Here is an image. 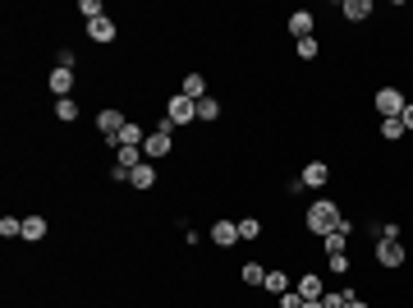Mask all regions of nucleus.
Instances as JSON below:
<instances>
[{"label": "nucleus", "instance_id": "obj_1", "mask_svg": "<svg viewBox=\"0 0 413 308\" xmlns=\"http://www.w3.org/2000/svg\"><path fill=\"white\" fill-rule=\"evenodd\" d=\"M340 221H344V216H340V207L331 203V198H317V203L303 211V230H308V235H321V239H326L331 230L340 226Z\"/></svg>", "mask_w": 413, "mask_h": 308}, {"label": "nucleus", "instance_id": "obj_2", "mask_svg": "<svg viewBox=\"0 0 413 308\" xmlns=\"http://www.w3.org/2000/svg\"><path fill=\"white\" fill-rule=\"evenodd\" d=\"M372 258H377V267L395 272V267H404V263H409V248H404V239H377Z\"/></svg>", "mask_w": 413, "mask_h": 308}, {"label": "nucleus", "instance_id": "obj_3", "mask_svg": "<svg viewBox=\"0 0 413 308\" xmlns=\"http://www.w3.org/2000/svg\"><path fill=\"white\" fill-rule=\"evenodd\" d=\"M165 120L175 124V129H184V124H193L198 120V101H189L184 92H175L170 101H165Z\"/></svg>", "mask_w": 413, "mask_h": 308}, {"label": "nucleus", "instance_id": "obj_4", "mask_svg": "<svg viewBox=\"0 0 413 308\" xmlns=\"http://www.w3.org/2000/svg\"><path fill=\"white\" fill-rule=\"evenodd\" d=\"M175 152V133L170 129H147V143H143V157L147 161H161Z\"/></svg>", "mask_w": 413, "mask_h": 308}, {"label": "nucleus", "instance_id": "obj_5", "mask_svg": "<svg viewBox=\"0 0 413 308\" xmlns=\"http://www.w3.org/2000/svg\"><path fill=\"white\" fill-rule=\"evenodd\" d=\"M377 115L381 120H400V115H404V92L400 88H377Z\"/></svg>", "mask_w": 413, "mask_h": 308}, {"label": "nucleus", "instance_id": "obj_6", "mask_svg": "<svg viewBox=\"0 0 413 308\" xmlns=\"http://www.w3.org/2000/svg\"><path fill=\"white\" fill-rule=\"evenodd\" d=\"M87 37H92L97 46H111L115 37H120V28H115L111 14H101V18H92V23H87Z\"/></svg>", "mask_w": 413, "mask_h": 308}, {"label": "nucleus", "instance_id": "obj_7", "mask_svg": "<svg viewBox=\"0 0 413 308\" xmlns=\"http://www.w3.org/2000/svg\"><path fill=\"white\" fill-rule=\"evenodd\" d=\"M299 185L303 189H326L331 185V166H326V161H308L303 175H299Z\"/></svg>", "mask_w": 413, "mask_h": 308}, {"label": "nucleus", "instance_id": "obj_8", "mask_svg": "<svg viewBox=\"0 0 413 308\" xmlns=\"http://www.w3.org/2000/svg\"><path fill=\"white\" fill-rule=\"evenodd\" d=\"M294 290H299V299H321V295H326V281H321V272H299Z\"/></svg>", "mask_w": 413, "mask_h": 308}, {"label": "nucleus", "instance_id": "obj_9", "mask_svg": "<svg viewBox=\"0 0 413 308\" xmlns=\"http://www.w3.org/2000/svg\"><path fill=\"white\" fill-rule=\"evenodd\" d=\"M124 111H115V106H106V111H97V129H101V138H115V133L124 129Z\"/></svg>", "mask_w": 413, "mask_h": 308}, {"label": "nucleus", "instance_id": "obj_10", "mask_svg": "<svg viewBox=\"0 0 413 308\" xmlns=\"http://www.w3.org/2000/svg\"><path fill=\"white\" fill-rule=\"evenodd\" d=\"M211 244L234 248V244H239V221H216V226H211Z\"/></svg>", "mask_w": 413, "mask_h": 308}, {"label": "nucleus", "instance_id": "obj_11", "mask_svg": "<svg viewBox=\"0 0 413 308\" xmlns=\"http://www.w3.org/2000/svg\"><path fill=\"white\" fill-rule=\"evenodd\" d=\"M349 230H353V226H349V216H344L340 226L331 230L326 239H321V248H326V253H344V244H349Z\"/></svg>", "mask_w": 413, "mask_h": 308}, {"label": "nucleus", "instance_id": "obj_12", "mask_svg": "<svg viewBox=\"0 0 413 308\" xmlns=\"http://www.w3.org/2000/svg\"><path fill=\"white\" fill-rule=\"evenodd\" d=\"M46 88L55 92V101H60V97H69V92H74V70H51Z\"/></svg>", "mask_w": 413, "mask_h": 308}, {"label": "nucleus", "instance_id": "obj_13", "mask_svg": "<svg viewBox=\"0 0 413 308\" xmlns=\"http://www.w3.org/2000/svg\"><path fill=\"white\" fill-rule=\"evenodd\" d=\"M129 185L138 189V194H147V189H156V166H152V161H143V166H138L133 175H129Z\"/></svg>", "mask_w": 413, "mask_h": 308}, {"label": "nucleus", "instance_id": "obj_14", "mask_svg": "<svg viewBox=\"0 0 413 308\" xmlns=\"http://www.w3.org/2000/svg\"><path fill=\"white\" fill-rule=\"evenodd\" d=\"M368 14H372V0H344L340 5V18H349V23H363Z\"/></svg>", "mask_w": 413, "mask_h": 308}, {"label": "nucleus", "instance_id": "obj_15", "mask_svg": "<svg viewBox=\"0 0 413 308\" xmlns=\"http://www.w3.org/2000/svg\"><path fill=\"white\" fill-rule=\"evenodd\" d=\"M312 23H317V18H312L308 9H299V14H290V33H294V42H303V37H312Z\"/></svg>", "mask_w": 413, "mask_h": 308}, {"label": "nucleus", "instance_id": "obj_16", "mask_svg": "<svg viewBox=\"0 0 413 308\" xmlns=\"http://www.w3.org/2000/svg\"><path fill=\"white\" fill-rule=\"evenodd\" d=\"M267 295H275V299H280V295H290L294 290V281H290V272H267Z\"/></svg>", "mask_w": 413, "mask_h": 308}, {"label": "nucleus", "instance_id": "obj_17", "mask_svg": "<svg viewBox=\"0 0 413 308\" xmlns=\"http://www.w3.org/2000/svg\"><path fill=\"white\" fill-rule=\"evenodd\" d=\"M180 92H184L189 101H202V97H206V79H202V74H189V79L180 83Z\"/></svg>", "mask_w": 413, "mask_h": 308}, {"label": "nucleus", "instance_id": "obj_18", "mask_svg": "<svg viewBox=\"0 0 413 308\" xmlns=\"http://www.w3.org/2000/svg\"><path fill=\"white\" fill-rule=\"evenodd\" d=\"M267 272H271V267H262V263H243L239 267V281L243 285H262V281H267Z\"/></svg>", "mask_w": 413, "mask_h": 308}, {"label": "nucleus", "instance_id": "obj_19", "mask_svg": "<svg viewBox=\"0 0 413 308\" xmlns=\"http://www.w3.org/2000/svg\"><path fill=\"white\" fill-rule=\"evenodd\" d=\"M23 239H28V244L46 239V216H23Z\"/></svg>", "mask_w": 413, "mask_h": 308}, {"label": "nucleus", "instance_id": "obj_20", "mask_svg": "<svg viewBox=\"0 0 413 308\" xmlns=\"http://www.w3.org/2000/svg\"><path fill=\"white\" fill-rule=\"evenodd\" d=\"M55 120H60V124H74L78 120V101L74 97H60V101H55Z\"/></svg>", "mask_w": 413, "mask_h": 308}, {"label": "nucleus", "instance_id": "obj_21", "mask_svg": "<svg viewBox=\"0 0 413 308\" xmlns=\"http://www.w3.org/2000/svg\"><path fill=\"white\" fill-rule=\"evenodd\" d=\"M377 133H381V138H386V143H400V138H404L409 129H404V124H400V120H381V124H377Z\"/></svg>", "mask_w": 413, "mask_h": 308}, {"label": "nucleus", "instance_id": "obj_22", "mask_svg": "<svg viewBox=\"0 0 413 308\" xmlns=\"http://www.w3.org/2000/svg\"><path fill=\"white\" fill-rule=\"evenodd\" d=\"M198 120H202V124L221 120V101H216V97H202V101H198Z\"/></svg>", "mask_w": 413, "mask_h": 308}, {"label": "nucleus", "instance_id": "obj_23", "mask_svg": "<svg viewBox=\"0 0 413 308\" xmlns=\"http://www.w3.org/2000/svg\"><path fill=\"white\" fill-rule=\"evenodd\" d=\"M239 239H248V244H253V239H262V221L258 216H243L239 221Z\"/></svg>", "mask_w": 413, "mask_h": 308}, {"label": "nucleus", "instance_id": "obj_24", "mask_svg": "<svg viewBox=\"0 0 413 308\" xmlns=\"http://www.w3.org/2000/svg\"><path fill=\"white\" fill-rule=\"evenodd\" d=\"M294 51H299V60H317L321 46H317V37H303V42H294Z\"/></svg>", "mask_w": 413, "mask_h": 308}, {"label": "nucleus", "instance_id": "obj_25", "mask_svg": "<svg viewBox=\"0 0 413 308\" xmlns=\"http://www.w3.org/2000/svg\"><path fill=\"white\" fill-rule=\"evenodd\" d=\"M0 235H5V239H23V221H18V216H0Z\"/></svg>", "mask_w": 413, "mask_h": 308}, {"label": "nucleus", "instance_id": "obj_26", "mask_svg": "<svg viewBox=\"0 0 413 308\" xmlns=\"http://www.w3.org/2000/svg\"><path fill=\"white\" fill-rule=\"evenodd\" d=\"M326 272L344 276V272H349V253H326Z\"/></svg>", "mask_w": 413, "mask_h": 308}, {"label": "nucleus", "instance_id": "obj_27", "mask_svg": "<svg viewBox=\"0 0 413 308\" xmlns=\"http://www.w3.org/2000/svg\"><path fill=\"white\" fill-rule=\"evenodd\" d=\"M78 14H83L87 23H92V18H101L106 9H101V0H78Z\"/></svg>", "mask_w": 413, "mask_h": 308}, {"label": "nucleus", "instance_id": "obj_28", "mask_svg": "<svg viewBox=\"0 0 413 308\" xmlns=\"http://www.w3.org/2000/svg\"><path fill=\"white\" fill-rule=\"evenodd\" d=\"M74 65H78V51L60 46V51H55V70H74Z\"/></svg>", "mask_w": 413, "mask_h": 308}, {"label": "nucleus", "instance_id": "obj_29", "mask_svg": "<svg viewBox=\"0 0 413 308\" xmlns=\"http://www.w3.org/2000/svg\"><path fill=\"white\" fill-rule=\"evenodd\" d=\"M321 308H344V290H326L321 295Z\"/></svg>", "mask_w": 413, "mask_h": 308}, {"label": "nucleus", "instance_id": "obj_30", "mask_svg": "<svg viewBox=\"0 0 413 308\" xmlns=\"http://www.w3.org/2000/svg\"><path fill=\"white\" fill-rule=\"evenodd\" d=\"M280 308H303V299H299V290H290V295H280Z\"/></svg>", "mask_w": 413, "mask_h": 308}, {"label": "nucleus", "instance_id": "obj_31", "mask_svg": "<svg viewBox=\"0 0 413 308\" xmlns=\"http://www.w3.org/2000/svg\"><path fill=\"white\" fill-rule=\"evenodd\" d=\"M400 124H404V129H413V101H404V115H400Z\"/></svg>", "mask_w": 413, "mask_h": 308}, {"label": "nucleus", "instance_id": "obj_32", "mask_svg": "<svg viewBox=\"0 0 413 308\" xmlns=\"http://www.w3.org/2000/svg\"><path fill=\"white\" fill-rule=\"evenodd\" d=\"M303 308H321V299H303Z\"/></svg>", "mask_w": 413, "mask_h": 308}, {"label": "nucleus", "instance_id": "obj_33", "mask_svg": "<svg viewBox=\"0 0 413 308\" xmlns=\"http://www.w3.org/2000/svg\"><path fill=\"white\" fill-rule=\"evenodd\" d=\"M344 308H368V304H363V299H349V304H344Z\"/></svg>", "mask_w": 413, "mask_h": 308}]
</instances>
